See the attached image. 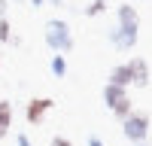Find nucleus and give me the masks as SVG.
<instances>
[{"instance_id": "ddd939ff", "label": "nucleus", "mask_w": 152, "mask_h": 146, "mask_svg": "<svg viewBox=\"0 0 152 146\" xmlns=\"http://www.w3.org/2000/svg\"><path fill=\"white\" fill-rule=\"evenodd\" d=\"M15 146H34V143H31V137H28L24 131H18V134H15Z\"/></svg>"}, {"instance_id": "dca6fc26", "label": "nucleus", "mask_w": 152, "mask_h": 146, "mask_svg": "<svg viewBox=\"0 0 152 146\" xmlns=\"http://www.w3.org/2000/svg\"><path fill=\"white\" fill-rule=\"evenodd\" d=\"M6 9H9V0H0V18H6Z\"/></svg>"}, {"instance_id": "0eeeda50", "label": "nucleus", "mask_w": 152, "mask_h": 146, "mask_svg": "<svg viewBox=\"0 0 152 146\" xmlns=\"http://www.w3.org/2000/svg\"><path fill=\"white\" fill-rule=\"evenodd\" d=\"M116 24H122V28H140V12H137V6L119 3L116 6Z\"/></svg>"}, {"instance_id": "39448f33", "label": "nucleus", "mask_w": 152, "mask_h": 146, "mask_svg": "<svg viewBox=\"0 0 152 146\" xmlns=\"http://www.w3.org/2000/svg\"><path fill=\"white\" fill-rule=\"evenodd\" d=\"M52 107H55L52 97H31V101L24 104V119H28V125H40V122L49 116Z\"/></svg>"}, {"instance_id": "a211bd4d", "label": "nucleus", "mask_w": 152, "mask_h": 146, "mask_svg": "<svg viewBox=\"0 0 152 146\" xmlns=\"http://www.w3.org/2000/svg\"><path fill=\"white\" fill-rule=\"evenodd\" d=\"M49 3H52V6H67L64 0H49Z\"/></svg>"}, {"instance_id": "f8f14e48", "label": "nucleus", "mask_w": 152, "mask_h": 146, "mask_svg": "<svg viewBox=\"0 0 152 146\" xmlns=\"http://www.w3.org/2000/svg\"><path fill=\"white\" fill-rule=\"evenodd\" d=\"M12 40V24L9 18H0V43H9Z\"/></svg>"}, {"instance_id": "6ab92c4d", "label": "nucleus", "mask_w": 152, "mask_h": 146, "mask_svg": "<svg viewBox=\"0 0 152 146\" xmlns=\"http://www.w3.org/2000/svg\"><path fill=\"white\" fill-rule=\"evenodd\" d=\"M134 146H149V140H143V143H134Z\"/></svg>"}, {"instance_id": "2eb2a0df", "label": "nucleus", "mask_w": 152, "mask_h": 146, "mask_svg": "<svg viewBox=\"0 0 152 146\" xmlns=\"http://www.w3.org/2000/svg\"><path fill=\"white\" fill-rule=\"evenodd\" d=\"M85 143H88V146H107L104 140H100V137H97V134H88V140H85Z\"/></svg>"}, {"instance_id": "aec40b11", "label": "nucleus", "mask_w": 152, "mask_h": 146, "mask_svg": "<svg viewBox=\"0 0 152 146\" xmlns=\"http://www.w3.org/2000/svg\"><path fill=\"white\" fill-rule=\"evenodd\" d=\"M15 3H21V0H15Z\"/></svg>"}, {"instance_id": "6e6552de", "label": "nucleus", "mask_w": 152, "mask_h": 146, "mask_svg": "<svg viewBox=\"0 0 152 146\" xmlns=\"http://www.w3.org/2000/svg\"><path fill=\"white\" fill-rule=\"evenodd\" d=\"M110 85H119V88H128L131 85V70H128V64H116L110 70V79H107Z\"/></svg>"}, {"instance_id": "4468645a", "label": "nucleus", "mask_w": 152, "mask_h": 146, "mask_svg": "<svg viewBox=\"0 0 152 146\" xmlns=\"http://www.w3.org/2000/svg\"><path fill=\"white\" fill-rule=\"evenodd\" d=\"M49 146H73V140H67V137H61V134H58V137H52Z\"/></svg>"}, {"instance_id": "1a4fd4ad", "label": "nucleus", "mask_w": 152, "mask_h": 146, "mask_svg": "<svg viewBox=\"0 0 152 146\" xmlns=\"http://www.w3.org/2000/svg\"><path fill=\"white\" fill-rule=\"evenodd\" d=\"M9 128H12V104L0 101V140L9 134Z\"/></svg>"}, {"instance_id": "20e7f679", "label": "nucleus", "mask_w": 152, "mask_h": 146, "mask_svg": "<svg viewBox=\"0 0 152 146\" xmlns=\"http://www.w3.org/2000/svg\"><path fill=\"white\" fill-rule=\"evenodd\" d=\"M107 40H110L113 49H119V52H131L137 46V40H140V28H122V24H116V28L107 31Z\"/></svg>"}, {"instance_id": "9d476101", "label": "nucleus", "mask_w": 152, "mask_h": 146, "mask_svg": "<svg viewBox=\"0 0 152 146\" xmlns=\"http://www.w3.org/2000/svg\"><path fill=\"white\" fill-rule=\"evenodd\" d=\"M49 70H52L55 79H64V76H67V58H64V55H52V61H49Z\"/></svg>"}, {"instance_id": "f3484780", "label": "nucleus", "mask_w": 152, "mask_h": 146, "mask_svg": "<svg viewBox=\"0 0 152 146\" xmlns=\"http://www.w3.org/2000/svg\"><path fill=\"white\" fill-rule=\"evenodd\" d=\"M28 3H31V6H34V9H40V6H43V3H46V0H28Z\"/></svg>"}, {"instance_id": "9b49d317", "label": "nucleus", "mask_w": 152, "mask_h": 146, "mask_svg": "<svg viewBox=\"0 0 152 146\" xmlns=\"http://www.w3.org/2000/svg\"><path fill=\"white\" fill-rule=\"evenodd\" d=\"M107 12V0H91L85 9H82V15L85 18H97V15H104Z\"/></svg>"}, {"instance_id": "f257e3e1", "label": "nucleus", "mask_w": 152, "mask_h": 146, "mask_svg": "<svg viewBox=\"0 0 152 146\" xmlns=\"http://www.w3.org/2000/svg\"><path fill=\"white\" fill-rule=\"evenodd\" d=\"M43 40H46V46L52 49L55 55H67V52H73V46H76L73 31H70V24H67L64 18H49Z\"/></svg>"}, {"instance_id": "423d86ee", "label": "nucleus", "mask_w": 152, "mask_h": 146, "mask_svg": "<svg viewBox=\"0 0 152 146\" xmlns=\"http://www.w3.org/2000/svg\"><path fill=\"white\" fill-rule=\"evenodd\" d=\"M131 70V85H137V88H146L149 85V61L140 58V55H134L131 61H125Z\"/></svg>"}, {"instance_id": "f03ea898", "label": "nucleus", "mask_w": 152, "mask_h": 146, "mask_svg": "<svg viewBox=\"0 0 152 146\" xmlns=\"http://www.w3.org/2000/svg\"><path fill=\"white\" fill-rule=\"evenodd\" d=\"M100 97H104V104L110 107V113L116 116L119 122L134 113V104H131V97H128V88H119V85H110L107 82L104 91H100Z\"/></svg>"}, {"instance_id": "7ed1b4c3", "label": "nucleus", "mask_w": 152, "mask_h": 146, "mask_svg": "<svg viewBox=\"0 0 152 146\" xmlns=\"http://www.w3.org/2000/svg\"><path fill=\"white\" fill-rule=\"evenodd\" d=\"M149 128H152V119L143 110H134L128 119H122V134H125V140H131V143L149 140Z\"/></svg>"}]
</instances>
